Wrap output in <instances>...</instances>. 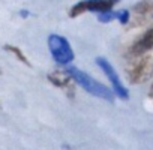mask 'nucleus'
Instances as JSON below:
<instances>
[{"label":"nucleus","instance_id":"f257e3e1","mask_svg":"<svg viewBox=\"0 0 153 150\" xmlns=\"http://www.w3.org/2000/svg\"><path fill=\"white\" fill-rule=\"evenodd\" d=\"M66 71H68V74L72 77V80L78 84V86H81L84 90H87L90 95H93V96H96V98H101V99H104V101H108V102H113V101H114V93H113L107 86H104V84L99 83L98 80L92 78L89 74L80 71L78 68H74V66H69Z\"/></svg>","mask_w":153,"mask_h":150},{"label":"nucleus","instance_id":"f03ea898","mask_svg":"<svg viewBox=\"0 0 153 150\" xmlns=\"http://www.w3.org/2000/svg\"><path fill=\"white\" fill-rule=\"evenodd\" d=\"M134 59L126 66L128 80L132 84H143L146 83L153 74V60L144 54L132 56Z\"/></svg>","mask_w":153,"mask_h":150},{"label":"nucleus","instance_id":"7ed1b4c3","mask_svg":"<svg viewBox=\"0 0 153 150\" xmlns=\"http://www.w3.org/2000/svg\"><path fill=\"white\" fill-rule=\"evenodd\" d=\"M48 48L53 59L59 65H69L71 62H74V57H75L74 50L71 44L68 42V39L63 38L62 35H50Z\"/></svg>","mask_w":153,"mask_h":150},{"label":"nucleus","instance_id":"20e7f679","mask_svg":"<svg viewBox=\"0 0 153 150\" xmlns=\"http://www.w3.org/2000/svg\"><path fill=\"white\" fill-rule=\"evenodd\" d=\"M120 2V0H81L76 5H74V8L69 12L71 18H75L87 11L90 12H102V11H108L113 9V6Z\"/></svg>","mask_w":153,"mask_h":150},{"label":"nucleus","instance_id":"39448f33","mask_svg":"<svg viewBox=\"0 0 153 150\" xmlns=\"http://www.w3.org/2000/svg\"><path fill=\"white\" fill-rule=\"evenodd\" d=\"M96 63H98V66L104 71V74L107 75V78L110 80L114 93H116L120 99H125V101H126V99L129 98V92H128V89L123 86L122 80L119 78V74L116 72V69L113 68V65H111L105 57H96Z\"/></svg>","mask_w":153,"mask_h":150},{"label":"nucleus","instance_id":"423d86ee","mask_svg":"<svg viewBox=\"0 0 153 150\" xmlns=\"http://www.w3.org/2000/svg\"><path fill=\"white\" fill-rule=\"evenodd\" d=\"M153 50V29L147 30L132 47H131V51L129 54L131 56H140V54H144L147 51Z\"/></svg>","mask_w":153,"mask_h":150},{"label":"nucleus","instance_id":"0eeeda50","mask_svg":"<svg viewBox=\"0 0 153 150\" xmlns=\"http://www.w3.org/2000/svg\"><path fill=\"white\" fill-rule=\"evenodd\" d=\"M50 81L54 84V86H57V87H60V89H63L66 93H72V87H71V80H72V77L68 74V71H56V72H53V74H50Z\"/></svg>","mask_w":153,"mask_h":150},{"label":"nucleus","instance_id":"6e6552de","mask_svg":"<svg viewBox=\"0 0 153 150\" xmlns=\"http://www.w3.org/2000/svg\"><path fill=\"white\" fill-rule=\"evenodd\" d=\"M98 20L101 23H110L113 20H117V12L108 9V11H102V12H98Z\"/></svg>","mask_w":153,"mask_h":150},{"label":"nucleus","instance_id":"1a4fd4ad","mask_svg":"<svg viewBox=\"0 0 153 150\" xmlns=\"http://www.w3.org/2000/svg\"><path fill=\"white\" fill-rule=\"evenodd\" d=\"M6 48H8V50H9L11 53H14V54H15V56H17V57H18V59H20V60L23 62V63H26V65H30V63H29V60H27V57H26V56H24V54H23V53H21V51H20V50H18L17 47H12V45H6Z\"/></svg>","mask_w":153,"mask_h":150},{"label":"nucleus","instance_id":"9d476101","mask_svg":"<svg viewBox=\"0 0 153 150\" xmlns=\"http://www.w3.org/2000/svg\"><path fill=\"white\" fill-rule=\"evenodd\" d=\"M129 17H131L129 11H126V9L117 11V20L120 21V24H126V23L129 21Z\"/></svg>","mask_w":153,"mask_h":150},{"label":"nucleus","instance_id":"9b49d317","mask_svg":"<svg viewBox=\"0 0 153 150\" xmlns=\"http://www.w3.org/2000/svg\"><path fill=\"white\" fill-rule=\"evenodd\" d=\"M149 98H150V101L153 102V84H152V87H150V92H149Z\"/></svg>","mask_w":153,"mask_h":150}]
</instances>
